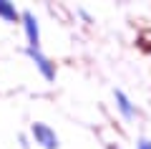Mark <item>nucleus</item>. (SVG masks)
Wrapping results in <instances>:
<instances>
[{"label":"nucleus","instance_id":"f257e3e1","mask_svg":"<svg viewBox=\"0 0 151 149\" xmlns=\"http://www.w3.org/2000/svg\"><path fill=\"white\" fill-rule=\"evenodd\" d=\"M30 134H33V139H35V144H40L43 149H58V134L53 132V129L48 126V124H43V121H35L30 126Z\"/></svg>","mask_w":151,"mask_h":149},{"label":"nucleus","instance_id":"f03ea898","mask_svg":"<svg viewBox=\"0 0 151 149\" xmlns=\"http://www.w3.org/2000/svg\"><path fill=\"white\" fill-rule=\"evenodd\" d=\"M113 99H116V109L121 111V116L126 119V121H134L136 116H139V109H136V104L129 99V94L121 89H113Z\"/></svg>","mask_w":151,"mask_h":149},{"label":"nucleus","instance_id":"7ed1b4c3","mask_svg":"<svg viewBox=\"0 0 151 149\" xmlns=\"http://www.w3.org/2000/svg\"><path fill=\"white\" fill-rule=\"evenodd\" d=\"M23 28H25V38H28V48H38L40 46V28H38V20L30 10L23 13Z\"/></svg>","mask_w":151,"mask_h":149},{"label":"nucleus","instance_id":"20e7f679","mask_svg":"<svg viewBox=\"0 0 151 149\" xmlns=\"http://www.w3.org/2000/svg\"><path fill=\"white\" fill-rule=\"evenodd\" d=\"M28 56H30L33 63L38 66V71L43 73V78H48V81H53V78H55V63H50L48 56L40 53V48H28Z\"/></svg>","mask_w":151,"mask_h":149},{"label":"nucleus","instance_id":"39448f33","mask_svg":"<svg viewBox=\"0 0 151 149\" xmlns=\"http://www.w3.org/2000/svg\"><path fill=\"white\" fill-rule=\"evenodd\" d=\"M0 18H5V20L15 23L18 18H20V13L15 10V5H13V3H5V0H0Z\"/></svg>","mask_w":151,"mask_h":149},{"label":"nucleus","instance_id":"423d86ee","mask_svg":"<svg viewBox=\"0 0 151 149\" xmlns=\"http://www.w3.org/2000/svg\"><path fill=\"white\" fill-rule=\"evenodd\" d=\"M136 149H151V139H146V137H141L139 142H136Z\"/></svg>","mask_w":151,"mask_h":149},{"label":"nucleus","instance_id":"0eeeda50","mask_svg":"<svg viewBox=\"0 0 151 149\" xmlns=\"http://www.w3.org/2000/svg\"><path fill=\"white\" fill-rule=\"evenodd\" d=\"M108 149H119V147H113V144H111V147H108Z\"/></svg>","mask_w":151,"mask_h":149},{"label":"nucleus","instance_id":"6e6552de","mask_svg":"<svg viewBox=\"0 0 151 149\" xmlns=\"http://www.w3.org/2000/svg\"><path fill=\"white\" fill-rule=\"evenodd\" d=\"M149 53H151V51H149Z\"/></svg>","mask_w":151,"mask_h":149}]
</instances>
